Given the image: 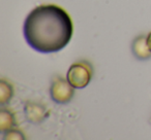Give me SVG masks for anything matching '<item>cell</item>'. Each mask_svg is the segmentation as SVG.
I'll use <instances>...</instances> for the list:
<instances>
[{"label":"cell","instance_id":"cell-1","mask_svg":"<svg viewBox=\"0 0 151 140\" xmlns=\"http://www.w3.org/2000/svg\"><path fill=\"white\" fill-rule=\"evenodd\" d=\"M24 37L36 52L53 54L70 41L73 25L68 13L55 4H42L32 9L24 22Z\"/></svg>","mask_w":151,"mask_h":140},{"label":"cell","instance_id":"cell-2","mask_svg":"<svg viewBox=\"0 0 151 140\" xmlns=\"http://www.w3.org/2000/svg\"><path fill=\"white\" fill-rule=\"evenodd\" d=\"M66 80L75 89H83L92 80V67L86 61H79L70 65Z\"/></svg>","mask_w":151,"mask_h":140},{"label":"cell","instance_id":"cell-3","mask_svg":"<svg viewBox=\"0 0 151 140\" xmlns=\"http://www.w3.org/2000/svg\"><path fill=\"white\" fill-rule=\"evenodd\" d=\"M75 95V88L68 80L60 76L54 77L50 88V96L54 102L58 104L68 103Z\"/></svg>","mask_w":151,"mask_h":140},{"label":"cell","instance_id":"cell-4","mask_svg":"<svg viewBox=\"0 0 151 140\" xmlns=\"http://www.w3.org/2000/svg\"><path fill=\"white\" fill-rule=\"evenodd\" d=\"M26 119L31 124H40L49 115L46 106L34 101H27L24 106Z\"/></svg>","mask_w":151,"mask_h":140},{"label":"cell","instance_id":"cell-5","mask_svg":"<svg viewBox=\"0 0 151 140\" xmlns=\"http://www.w3.org/2000/svg\"><path fill=\"white\" fill-rule=\"evenodd\" d=\"M132 53L139 60H147L151 57V50L147 44V37L138 36L132 41Z\"/></svg>","mask_w":151,"mask_h":140},{"label":"cell","instance_id":"cell-6","mask_svg":"<svg viewBox=\"0 0 151 140\" xmlns=\"http://www.w3.org/2000/svg\"><path fill=\"white\" fill-rule=\"evenodd\" d=\"M16 124L15 115L11 110L2 108L0 111V132L4 133L9 130L13 129Z\"/></svg>","mask_w":151,"mask_h":140},{"label":"cell","instance_id":"cell-7","mask_svg":"<svg viewBox=\"0 0 151 140\" xmlns=\"http://www.w3.org/2000/svg\"><path fill=\"white\" fill-rule=\"evenodd\" d=\"M14 95L13 87L6 80H0V104L4 105L11 101Z\"/></svg>","mask_w":151,"mask_h":140},{"label":"cell","instance_id":"cell-8","mask_svg":"<svg viewBox=\"0 0 151 140\" xmlns=\"http://www.w3.org/2000/svg\"><path fill=\"white\" fill-rule=\"evenodd\" d=\"M4 140H24L25 136L21 131L16 129H11L9 131L4 132V136H3Z\"/></svg>","mask_w":151,"mask_h":140},{"label":"cell","instance_id":"cell-9","mask_svg":"<svg viewBox=\"0 0 151 140\" xmlns=\"http://www.w3.org/2000/svg\"><path fill=\"white\" fill-rule=\"evenodd\" d=\"M147 44H148L149 48L151 50V32H149V34L147 35Z\"/></svg>","mask_w":151,"mask_h":140}]
</instances>
